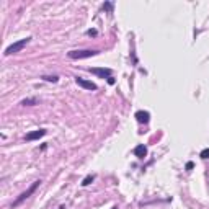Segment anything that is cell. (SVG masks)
Here are the masks:
<instances>
[{"instance_id": "obj_1", "label": "cell", "mask_w": 209, "mask_h": 209, "mask_svg": "<svg viewBox=\"0 0 209 209\" xmlns=\"http://www.w3.org/2000/svg\"><path fill=\"white\" fill-rule=\"evenodd\" d=\"M39 185H41V180H36V181L33 183V185H31V186L26 189V191H25V193H21V194L18 196V198H16L13 202H11V207H18V206H20V204H21V202H23L25 199H28L30 196L33 194V193L36 191L38 188H39Z\"/></svg>"}, {"instance_id": "obj_2", "label": "cell", "mask_w": 209, "mask_h": 209, "mask_svg": "<svg viewBox=\"0 0 209 209\" xmlns=\"http://www.w3.org/2000/svg\"><path fill=\"white\" fill-rule=\"evenodd\" d=\"M30 39L31 38H23V39H20V41H16V43H13L11 46H8L7 49H5V56H11V54H16V52H20V51L26 46V44L30 43Z\"/></svg>"}, {"instance_id": "obj_3", "label": "cell", "mask_w": 209, "mask_h": 209, "mask_svg": "<svg viewBox=\"0 0 209 209\" xmlns=\"http://www.w3.org/2000/svg\"><path fill=\"white\" fill-rule=\"evenodd\" d=\"M95 54H98L97 51H92V49H84V51H70L67 56L70 59H87V57H93Z\"/></svg>"}, {"instance_id": "obj_4", "label": "cell", "mask_w": 209, "mask_h": 209, "mask_svg": "<svg viewBox=\"0 0 209 209\" xmlns=\"http://www.w3.org/2000/svg\"><path fill=\"white\" fill-rule=\"evenodd\" d=\"M88 72L98 75V77H101V79H110L111 74H113L111 69H103V67H90V69H88Z\"/></svg>"}, {"instance_id": "obj_5", "label": "cell", "mask_w": 209, "mask_h": 209, "mask_svg": "<svg viewBox=\"0 0 209 209\" xmlns=\"http://www.w3.org/2000/svg\"><path fill=\"white\" fill-rule=\"evenodd\" d=\"M75 84H77L79 87H82V88H85V90H97V85H95L93 82L85 80V79H82V77L75 79Z\"/></svg>"}, {"instance_id": "obj_6", "label": "cell", "mask_w": 209, "mask_h": 209, "mask_svg": "<svg viewBox=\"0 0 209 209\" xmlns=\"http://www.w3.org/2000/svg\"><path fill=\"white\" fill-rule=\"evenodd\" d=\"M43 136H46V129H38V131H33V132H28L26 134V141H36Z\"/></svg>"}, {"instance_id": "obj_7", "label": "cell", "mask_w": 209, "mask_h": 209, "mask_svg": "<svg viewBox=\"0 0 209 209\" xmlns=\"http://www.w3.org/2000/svg\"><path fill=\"white\" fill-rule=\"evenodd\" d=\"M136 119H137V123H141V124H147L150 121V115L147 111H137L136 113Z\"/></svg>"}, {"instance_id": "obj_8", "label": "cell", "mask_w": 209, "mask_h": 209, "mask_svg": "<svg viewBox=\"0 0 209 209\" xmlns=\"http://www.w3.org/2000/svg\"><path fill=\"white\" fill-rule=\"evenodd\" d=\"M134 155L137 157V159H144L145 155H147V147H145L144 144H139L134 147Z\"/></svg>"}, {"instance_id": "obj_9", "label": "cell", "mask_w": 209, "mask_h": 209, "mask_svg": "<svg viewBox=\"0 0 209 209\" xmlns=\"http://www.w3.org/2000/svg\"><path fill=\"white\" fill-rule=\"evenodd\" d=\"M36 103H38V98H26V100L21 101L23 106H33V105H36Z\"/></svg>"}, {"instance_id": "obj_10", "label": "cell", "mask_w": 209, "mask_h": 209, "mask_svg": "<svg viewBox=\"0 0 209 209\" xmlns=\"http://www.w3.org/2000/svg\"><path fill=\"white\" fill-rule=\"evenodd\" d=\"M93 180H95V176H93V175H87L85 178L82 180V183H80V185H82V186H88V185H90V183H92Z\"/></svg>"}, {"instance_id": "obj_11", "label": "cell", "mask_w": 209, "mask_h": 209, "mask_svg": "<svg viewBox=\"0 0 209 209\" xmlns=\"http://www.w3.org/2000/svg\"><path fill=\"white\" fill-rule=\"evenodd\" d=\"M41 79H43V80H46V82H52V84H56V82L59 80L57 75H43Z\"/></svg>"}, {"instance_id": "obj_12", "label": "cell", "mask_w": 209, "mask_h": 209, "mask_svg": "<svg viewBox=\"0 0 209 209\" xmlns=\"http://www.w3.org/2000/svg\"><path fill=\"white\" fill-rule=\"evenodd\" d=\"M199 157H201V159H209V149H204V150H201Z\"/></svg>"}, {"instance_id": "obj_13", "label": "cell", "mask_w": 209, "mask_h": 209, "mask_svg": "<svg viewBox=\"0 0 209 209\" xmlns=\"http://www.w3.org/2000/svg\"><path fill=\"white\" fill-rule=\"evenodd\" d=\"M103 8H105V10H108V11H113V3H110V2H106V3L103 5Z\"/></svg>"}, {"instance_id": "obj_14", "label": "cell", "mask_w": 209, "mask_h": 209, "mask_svg": "<svg viewBox=\"0 0 209 209\" xmlns=\"http://www.w3.org/2000/svg\"><path fill=\"white\" fill-rule=\"evenodd\" d=\"M87 34H88V36H97V30H88Z\"/></svg>"}, {"instance_id": "obj_15", "label": "cell", "mask_w": 209, "mask_h": 209, "mask_svg": "<svg viewBox=\"0 0 209 209\" xmlns=\"http://www.w3.org/2000/svg\"><path fill=\"white\" fill-rule=\"evenodd\" d=\"M193 167H194L193 162H188V163H186V170H193Z\"/></svg>"}, {"instance_id": "obj_16", "label": "cell", "mask_w": 209, "mask_h": 209, "mask_svg": "<svg viewBox=\"0 0 209 209\" xmlns=\"http://www.w3.org/2000/svg\"><path fill=\"white\" fill-rule=\"evenodd\" d=\"M108 84H110V85H113V84H115V79L110 77V79H108Z\"/></svg>"}, {"instance_id": "obj_17", "label": "cell", "mask_w": 209, "mask_h": 209, "mask_svg": "<svg viewBox=\"0 0 209 209\" xmlns=\"http://www.w3.org/2000/svg\"><path fill=\"white\" fill-rule=\"evenodd\" d=\"M57 209H66V206H59Z\"/></svg>"}, {"instance_id": "obj_18", "label": "cell", "mask_w": 209, "mask_h": 209, "mask_svg": "<svg viewBox=\"0 0 209 209\" xmlns=\"http://www.w3.org/2000/svg\"><path fill=\"white\" fill-rule=\"evenodd\" d=\"M111 209H118V206H113V207H111Z\"/></svg>"}]
</instances>
